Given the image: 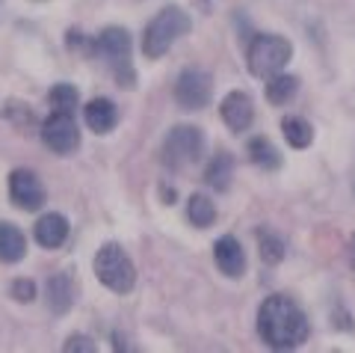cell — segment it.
Returning a JSON list of instances; mask_svg holds the SVG:
<instances>
[{
    "instance_id": "5bb4252c",
    "label": "cell",
    "mask_w": 355,
    "mask_h": 353,
    "mask_svg": "<svg viewBox=\"0 0 355 353\" xmlns=\"http://www.w3.org/2000/svg\"><path fill=\"white\" fill-rule=\"evenodd\" d=\"M74 306V279L69 273H57L48 279V309L53 315H65Z\"/></svg>"
},
{
    "instance_id": "3957f363",
    "label": "cell",
    "mask_w": 355,
    "mask_h": 353,
    "mask_svg": "<svg viewBox=\"0 0 355 353\" xmlns=\"http://www.w3.org/2000/svg\"><path fill=\"white\" fill-rule=\"evenodd\" d=\"M293 57V45L284 36H275V33H261V36L252 39L249 45V72L254 77H263L270 81L272 74H279Z\"/></svg>"
},
{
    "instance_id": "e0dca14e",
    "label": "cell",
    "mask_w": 355,
    "mask_h": 353,
    "mask_svg": "<svg viewBox=\"0 0 355 353\" xmlns=\"http://www.w3.org/2000/svg\"><path fill=\"white\" fill-rule=\"evenodd\" d=\"M246 151H249V161L254 163V167H261V170H279L282 167L279 149H275L266 137H252Z\"/></svg>"
},
{
    "instance_id": "30bf717a",
    "label": "cell",
    "mask_w": 355,
    "mask_h": 353,
    "mask_svg": "<svg viewBox=\"0 0 355 353\" xmlns=\"http://www.w3.org/2000/svg\"><path fill=\"white\" fill-rule=\"evenodd\" d=\"M214 258H216V268L225 273L228 279H240L243 270H246V252H243L240 240L234 235H225L214 244Z\"/></svg>"
},
{
    "instance_id": "4fadbf2b",
    "label": "cell",
    "mask_w": 355,
    "mask_h": 353,
    "mask_svg": "<svg viewBox=\"0 0 355 353\" xmlns=\"http://www.w3.org/2000/svg\"><path fill=\"white\" fill-rule=\"evenodd\" d=\"M83 116H86V125L95 131V134H110V131L116 128V104L110 101V98H92V101L86 104L83 110Z\"/></svg>"
},
{
    "instance_id": "8992f818",
    "label": "cell",
    "mask_w": 355,
    "mask_h": 353,
    "mask_svg": "<svg viewBox=\"0 0 355 353\" xmlns=\"http://www.w3.org/2000/svg\"><path fill=\"white\" fill-rule=\"evenodd\" d=\"M205 137L196 125H175L163 140V163L169 170H184L202 158Z\"/></svg>"
},
{
    "instance_id": "9c48e42d",
    "label": "cell",
    "mask_w": 355,
    "mask_h": 353,
    "mask_svg": "<svg viewBox=\"0 0 355 353\" xmlns=\"http://www.w3.org/2000/svg\"><path fill=\"white\" fill-rule=\"evenodd\" d=\"M9 196H12V205L21 208V211H39L44 205V187L39 175L30 170H15L9 175Z\"/></svg>"
},
{
    "instance_id": "8fae6325",
    "label": "cell",
    "mask_w": 355,
    "mask_h": 353,
    "mask_svg": "<svg viewBox=\"0 0 355 353\" xmlns=\"http://www.w3.org/2000/svg\"><path fill=\"white\" fill-rule=\"evenodd\" d=\"M219 113L222 119H225V125L234 131V134H240V131H246L252 125V119H254V104H252V98L246 92H228L225 95V101H222L219 107Z\"/></svg>"
},
{
    "instance_id": "6da1fadb",
    "label": "cell",
    "mask_w": 355,
    "mask_h": 353,
    "mask_svg": "<svg viewBox=\"0 0 355 353\" xmlns=\"http://www.w3.org/2000/svg\"><path fill=\"white\" fill-rule=\"evenodd\" d=\"M258 333L275 350H293L299 345H305L311 327L305 312L296 306V300L284 294H272L258 309Z\"/></svg>"
},
{
    "instance_id": "2e32d148",
    "label": "cell",
    "mask_w": 355,
    "mask_h": 353,
    "mask_svg": "<svg viewBox=\"0 0 355 353\" xmlns=\"http://www.w3.org/2000/svg\"><path fill=\"white\" fill-rule=\"evenodd\" d=\"M231 175H234V158H231L228 151H219L214 154V161L207 163L205 170V181L207 187H214V190H228L231 187Z\"/></svg>"
},
{
    "instance_id": "7a4b0ae2",
    "label": "cell",
    "mask_w": 355,
    "mask_h": 353,
    "mask_svg": "<svg viewBox=\"0 0 355 353\" xmlns=\"http://www.w3.org/2000/svg\"><path fill=\"white\" fill-rule=\"evenodd\" d=\"M190 33V15L181 6H166L148 21L146 33H142V54L151 60L163 57L178 39Z\"/></svg>"
},
{
    "instance_id": "7c38bea8",
    "label": "cell",
    "mask_w": 355,
    "mask_h": 353,
    "mask_svg": "<svg viewBox=\"0 0 355 353\" xmlns=\"http://www.w3.org/2000/svg\"><path fill=\"white\" fill-rule=\"evenodd\" d=\"M36 240L44 247V249H60L65 244V238H69V220H65L62 214H44L39 217V223H36Z\"/></svg>"
},
{
    "instance_id": "d4e9b609",
    "label": "cell",
    "mask_w": 355,
    "mask_h": 353,
    "mask_svg": "<svg viewBox=\"0 0 355 353\" xmlns=\"http://www.w3.org/2000/svg\"><path fill=\"white\" fill-rule=\"evenodd\" d=\"M349 258H352V268H355V235H352V240H349Z\"/></svg>"
},
{
    "instance_id": "44dd1931",
    "label": "cell",
    "mask_w": 355,
    "mask_h": 353,
    "mask_svg": "<svg viewBox=\"0 0 355 353\" xmlns=\"http://www.w3.org/2000/svg\"><path fill=\"white\" fill-rule=\"evenodd\" d=\"M77 101H80V92H77L71 83H57L51 90V107L60 110V113H74Z\"/></svg>"
},
{
    "instance_id": "9a60e30c",
    "label": "cell",
    "mask_w": 355,
    "mask_h": 353,
    "mask_svg": "<svg viewBox=\"0 0 355 353\" xmlns=\"http://www.w3.org/2000/svg\"><path fill=\"white\" fill-rule=\"evenodd\" d=\"M24 252H27L24 231L12 223H0V261L15 264V261L24 258Z\"/></svg>"
},
{
    "instance_id": "277c9868",
    "label": "cell",
    "mask_w": 355,
    "mask_h": 353,
    "mask_svg": "<svg viewBox=\"0 0 355 353\" xmlns=\"http://www.w3.org/2000/svg\"><path fill=\"white\" fill-rule=\"evenodd\" d=\"M95 277L101 279L110 291L116 294H128L137 285V270L133 261L119 244H104L95 256Z\"/></svg>"
},
{
    "instance_id": "52a82bcc",
    "label": "cell",
    "mask_w": 355,
    "mask_h": 353,
    "mask_svg": "<svg viewBox=\"0 0 355 353\" xmlns=\"http://www.w3.org/2000/svg\"><path fill=\"white\" fill-rule=\"evenodd\" d=\"M42 140L53 154H74L77 146H80V131H77L74 113H60L53 110V116L42 125Z\"/></svg>"
},
{
    "instance_id": "603a6c76",
    "label": "cell",
    "mask_w": 355,
    "mask_h": 353,
    "mask_svg": "<svg viewBox=\"0 0 355 353\" xmlns=\"http://www.w3.org/2000/svg\"><path fill=\"white\" fill-rule=\"evenodd\" d=\"M12 300L33 303V300H36V282H33V279H15L12 282Z\"/></svg>"
},
{
    "instance_id": "ffe728a7",
    "label": "cell",
    "mask_w": 355,
    "mask_h": 353,
    "mask_svg": "<svg viewBox=\"0 0 355 353\" xmlns=\"http://www.w3.org/2000/svg\"><path fill=\"white\" fill-rule=\"evenodd\" d=\"M187 220H190L196 229L214 226V220H216V205L210 202L207 196L196 193V196H190V202H187Z\"/></svg>"
},
{
    "instance_id": "7402d4cb",
    "label": "cell",
    "mask_w": 355,
    "mask_h": 353,
    "mask_svg": "<svg viewBox=\"0 0 355 353\" xmlns=\"http://www.w3.org/2000/svg\"><path fill=\"white\" fill-rule=\"evenodd\" d=\"M258 240H261V258L266 264H279L284 258V240L272 231H258Z\"/></svg>"
},
{
    "instance_id": "5b68a950",
    "label": "cell",
    "mask_w": 355,
    "mask_h": 353,
    "mask_svg": "<svg viewBox=\"0 0 355 353\" xmlns=\"http://www.w3.org/2000/svg\"><path fill=\"white\" fill-rule=\"evenodd\" d=\"M95 51L110 65L125 90H133V69H130V33L125 27H107L95 39Z\"/></svg>"
},
{
    "instance_id": "d6986e66",
    "label": "cell",
    "mask_w": 355,
    "mask_h": 353,
    "mask_svg": "<svg viewBox=\"0 0 355 353\" xmlns=\"http://www.w3.org/2000/svg\"><path fill=\"white\" fill-rule=\"evenodd\" d=\"M282 131H284V140L291 142L293 149H308L314 142V128L311 122H305L302 116H287L282 122Z\"/></svg>"
},
{
    "instance_id": "ba28073f",
    "label": "cell",
    "mask_w": 355,
    "mask_h": 353,
    "mask_svg": "<svg viewBox=\"0 0 355 353\" xmlns=\"http://www.w3.org/2000/svg\"><path fill=\"white\" fill-rule=\"evenodd\" d=\"M210 92H214V81L202 69H184L175 83V98L184 110H202L210 101Z\"/></svg>"
},
{
    "instance_id": "ac0fdd59",
    "label": "cell",
    "mask_w": 355,
    "mask_h": 353,
    "mask_svg": "<svg viewBox=\"0 0 355 353\" xmlns=\"http://www.w3.org/2000/svg\"><path fill=\"white\" fill-rule=\"evenodd\" d=\"M299 90V77L293 74H272L266 81V101L270 104H287Z\"/></svg>"
},
{
    "instance_id": "cb8c5ba5",
    "label": "cell",
    "mask_w": 355,
    "mask_h": 353,
    "mask_svg": "<svg viewBox=\"0 0 355 353\" xmlns=\"http://www.w3.org/2000/svg\"><path fill=\"white\" fill-rule=\"evenodd\" d=\"M62 350H83V353H95L98 347H95V341L89 338V336H69V341L62 345Z\"/></svg>"
}]
</instances>
